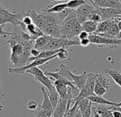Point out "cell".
I'll return each instance as SVG.
<instances>
[{"instance_id": "cell-13", "label": "cell", "mask_w": 121, "mask_h": 117, "mask_svg": "<svg viewBox=\"0 0 121 117\" xmlns=\"http://www.w3.org/2000/svg\"><path fill=\"white\" fill-rule=\"evenodd\" d=\"M68 108V100L60 99L58 104L54 109L52 117H64Z\"/></svg>"}, {"instance_id": "cell-32", "label": "cell", "mask_w": 121, "mask_h": 117, "mask_svg": "<svg viewBox=\"0 0 121 117\" xmlns=\"http://www.w3.org/2000/svg\"><path fill=\"white\" fill-rule=\"evenodd\" d=\"M39 107V104L36 101H29L27 104V108L28 109L31 111H36Z\"/></svg>"}, {"instance_id": "cell-40", "label": "cell", "mask_w": 121, "mask_h": 117, "mask_svg": "<svg viewBox=\"0 0 121 117\" xmlns=\"http://www.w3.org/2000/svg\"><path fill=\"white\" fill-rule=\"evenodd\" d=\"M112 111V116L113 117H120V114L121 113L119 111Z\"/></svg>"}, {"instance_id": "cell-42", "label": "cell", "mask_w": 121, "mask_h": 117, "mask_svg": "<svg viewBox=\"0 0 121 117\" xmlns=\"http://www.w3.org/2000/svg\"><path fill=\"white\" fill-rule=\"evenodd\" d=\"M116 38H117V39H120V40H121V31H120V33L117 35Z\"/></svg>"}, {"instance_id": "cell-31", "label": "cell", "mask_w": 121, "mask_h": 117, "mask_svg": "<svg viewBox=\"0 0 121 117\" xmlns=\"http://www.w3.org/2000/svg\"><path fill=\"white\" fill-rule=\"evenodd\" d=\"M88 20L92 21V22H94L98 23V24H99L100 22H102V19H101L100 16L98 13H96L95 11L90 15V17L88 18Z\"/></svg>"}, {"instance_id": "cell-1", "label": "cell", "mask_w": 121, "mask_h": 117, "mask_svg": "<svg viewBox=\"0 0 121 117\" xmlns=\"http://www.w3.org/2000/svg\"><path fill=\"white\" fill-rule=\"evenodd\" d=\"M22 32L23 30L19 26L14 27L9 39L5 43L9 45L11 49L9 61L14 68H21L28 64L31 57V50L34 45V41L24 39Z\"/></svg>"}, {"instance_id": "cell-47", "label": "cell", "mask_w": 121, "mask_h": 117, "mask_svg": "<svg viewBox=\"0 0 121 117\" xmlns=\"http://www.w3.org/2000/svg\"><path fill=\"white\" fill-rule=\"evenodd\" d=\"M0 111H2V110L1 108H0Z\"/></svg>"}, {"instance_id": "cell-24", "label": "cell", "mask_w": 121, "mask_h": 117, "mask_svg": "<svg viewBox=\"0 0 121 117\" xmlns=\"http://www.w3.org/2000/svg\"><path fill=\"white\" fill-rule=\"evenodd\" d=\"M48 98H49V99H50V101L51 102V104H52V106L53 107V109H55L56 107L57 106L58 104V101H59L60 99V95L57 92L55 87L52 90L48 91Z\"/></svg>"}, {"instance_id": "cell-45", "label": "cell", "mask_w": 121, "mask_h": 117, "mask_svg": "<svg viewBox=\"0 0 121 117\" xmlns=\"http://www.w3.org/2000/svg\"><path fill=\"white\" fill-rule=\"evenodd\" d=\"M121 106V102H120V103H117V104H116V106Z\"/></svg>"}, {"instance_id": "cell-5", "label": "cell", "mask_w": 121, "mask_h": 117, "mask_svg": "<svg viewBox=\"0 0 121 117\" xmlns=\"http://www.w3.org/2000/svg\"><path fill=\"white\" fill-rule=\"evenodd\" d=\"M53 86L56 89L57 92L60 95V99L69 100L70 98L69 90L70 87L76 88L74 84L66 78H61L58 80H55L53 82Z\"/></svg>"}, {"instance_id": "cell-26", "label": "cell", "mask_w": 121, "mask_h": 117, "mask_svg": "<svg viewBox=\"0 0 121 117\" xmlns=\"http://www.w3.org/2000/svg\"><path fill=\"white\" fill-rule=\"evenodd\" d=\"M74 9H69V8H66V9H64L63 12H60V13H57L56 14V16H57V18L58 19V22L60 23V24L62 26L64 20L67 18V17L73 11Z\"/></svg>"}, {"instance_id": "cell-28", "label": "cell", "mask_w": 121, "mask_h": 117, "mask_svg": "<svg viewBox=\"0 0 121 117\" xmlns=\"http://www.w3.org/2000/svg\"><path fill=\"white\" fill-rule=\"evenodd\" d=\"M90 104H91V101L88 98L84 99H83V100L78 102V108L80 110V111L81 113H83L88 107Z\"/></svg>"}, {"instance_id": "cell-44", "label": "cell", "mask_w": 121, "mask_h": 117, "mask_svg": "<svg viewBox=\"0 0 121 117\" xmlns=\"http://www.w3.org/2000/svg\"><path fill=\"white\" fill-rule=\"evenodd\" d=\"M51 2H55V1H64V0H50ZM66 1H70V0H66Z\"/></svg>"}, {"instance_id": "cell-9", "label": "cell", "mask_w": 121, "mask_h": 117, "mask_svg": "<svg viewBox=\"0 0 121 117\" xmlns=\"http://www.w3.org/2000/svg\"><path fill=\"white\" fill-rule=\"evenodd\" d=\"M89 4H92L95 7L108 9H120L121 2L119 0H88Z\"/></svg>"}, {"instance_id": "cell-50", "label": "cell", "mask_w": 121, "mask_h": 117, "mask_svg": "<svg viewBox=\"0 0 121 117\" xmlns=\"http://www.w3.org/2000/svg\"><path fill=\"white\" fill-rule=\"evenodd\" d=\"M51 117H52V116H51Z\"/></svg>"}, {"instance_id": "cell-2", "label": "cell", "mask_w": 121, "mask_h": 117, "mask_svg": "<svg viewBox=\"0 0 121 117\" xmlns=\"http://www.w3.org/2000/svg\"><path fill=\"white\" fill-rule=\"evenodd\" d=\"M80 45V39L78 37H76L72 39H63V38H53L40 51H55L60 49H66L72 46Z\"/></svg>"}, {"instance_id": "cell-27", "label": "cell", "mask_w": 121, "mask_h": 117, "mask_svg": "<svg viewBox=\"0 0 121 117\" xmlns=\"http://www.w3.org/2000/svg\"><path fill=\"white\" fill-rule=\"evenodd\" d=\"M86 3V0H70L66 3L67 8L72 9H77L81 5Z\"/></svg>"}, {"instance_id": "cell-36", "label": "cell", "mask_w": 121, "mask_h": 117, "mask_svg": "<svg viewBox=\"0 0 121 117\" xmlns=\"http://www.w3.org/2000/svg\"><path fill=\"white\" fill-rule=\"evenodd\" d=\"M89 36H90V34L88 33H87L85 31H82L80 33V34L78 35V39L80 40H82V39H88L89 38Z\"/></svg>"}, {"instance_id": "cell-6", "label": "cell", "mask_w": 121, "mask_h": 117, "mask_svg": "<svg viewBox=\"0 0 121 117\" xmlns=\"http://www.w3.org/2000/svg\"><path fill=\"white\" fill-rule=\"evenodd\" d=\"M26 73L30 74L34 76V79L36 81L41 83L44 87H46L48 91H51L54 89L53 83L47 77V76L44 74V72L41 70L39 67H34L28 69Z\"/></svg>"}, {"instance_id": "cell-43", "label": "cell", "mask_w": 121, "mask_h": 117, "mask_svg": "<svg viewBox=\"0 0 121 117\" xmlns=\"http://www.w3.org/2000/svg\"><path fill=\"white\" fill-rule=\"evenodd\" d=\"M118 27H119V29H120V30L121 31V20L118 22Z\"/></svg>"}, {"instance_id": "cell-34", "label": "cell", "mask_w": 121, "mask_h": 117, "mask_svg": "<svg viewBox=\"0 0 121 117\" xmlns=\"http://www.w3.org/2000/svg\"><path fill=\"white\" fill-rule=\"evenodd\" d=\"M4 25H1L0 26V36H3L4 38H7V36H10L12 35V32H7L4 30Z\"/></svg>"}, {"instance_id": "cell-7", "label": "cell", "mask_w": 121, "mask_h": 117, "mask_svg": "<svg viewBox=\"0 0 121 117\" xmlns=\"http://www.w3.org/2000/svg\"><path fill=\"white\" fill-rule=\"evenodd\" d=\"M58 54L53 56H51V57L47 58H37V59H35L34 61H33L32 62L28 64L25 67H21V68H9L8 69L9 72L11 73V74H23L26 73V72L29 69H31V68H34V67H38L39 66L43 65V64L50 62L51 60L54 59L55 58H56L58 56Z\"/></svg>"}, {"instance_id": "cell-4", "label": "cell", "mask_w": 121, "mask_h": 117, "mask_svg": "<svg viewBox=\"0 0 121 117\" xmlns=\"http://www.w3.org/2000/svg\"><path fill=\"white\" fill-rule=\"evenodd\" d=\"M96 73H88V77L86 84L80 91L79 95L76 99V102H78L84 99H87L91 96L95 95L94 93V88L96 80Z\"/></svg>"}, {"instance_id": "cell-11", "label": "cell", "mask_w": 121, "mask_h": 117, "mask_svg": "<svg viewBox=\"0 0 121 117\" xmlns=\"http://www.w3.org/2000/svg\"><path fill=\"white\" fill-rule=\"evenodd\" d=\"M41 91L43 94V102L41 104L39 105V107L43 109L44 111H47L51 116L53 113V111H54V109H53V107L51 104V102L48 98V93H46V91L45 89V88L43 86L41 87Z\"/></svg>"}, {"instance_id": "cell-21", "label": "cell", "mask_w": 121, "mask_h": 117, "mask_svg": "<svg viewBox=\"0 0 121 117\" xmlns=\"http://www.w3.org/2000/svg\"><path fill=\"white\" fill-rule=\"evenodd\" d=\"M51 39H52V36H47V35H43V36H41L39 37L38 39H36L34 41V48L39 49V50L41 49L46 45L48 44V43L51 41Z\"/></svg>"}, {"instance_id": "cell-10", "label": "cell", "mask_w": 121, "mask_h": 117, "mask_svg": "<svg viewBox=\"0 0 121 117\" xmlns=\"http://www.w3.org/2000/svg\"><path fill=\"white\" fill-rule=\"evenodd\" d=\"M26 14L29 15L33 21V23L38 27L42 31L46 27V23H45V19H44V15L43 14L41 13H37L34 10H28L26 12Z\"/></svg>"}, {"instance_id": "cell-37", "label": "cell", "mask_w": 121, "mask_h": 117, "mask_svg": "<svg viewBox=\"0 0 121 117\" xmlns=\"http://www.w3.org/2000/svg\"><path fill=\"white\" fill-rule=\"evenodd\" d=\"M40 53H41V51L39 49L32 48L31 50V57H36L37 56H39V54Z\"/></svg>"}, {"instance_id": "cell-30", "label": "cell", "mask_w": 121, "mask_h": 117, "mask_svg": "<svg viewBox=\"0 0 121 117\" xmlns=\"http://www.w3.org/2000/svg\"><path fill=\"white\" fill-rule=\"evenodd\" d=\"M69 56V52L66 49H62L60 51L58 52L57 58L60 61L66 60Z\"/></svg>"}, {"instance_id": "cell-17", "label": "cell", "mask_w": 121, "mask_h": 117, "mask_svg": "<svg viewBox=\"0 0 121 117\" xmlns=\"http://www.w3.org/2000/svg\"><path fill=\"white\" fill-rule=\"evenodd\" d=\"M26 32L32 37V39L35 41L39 37L45 35L41 29H40L38 27H36L34 23L26 26Z\"/></svg>"}, {"instance_id": "cell-33", "label": "cell", "mask_w": 121, "mask_h": 117, "mask_svg": "<svg viewBox=\"0 0 121 117\" xmlns=\"http://www.w3.org/2000/svg\"><path fill=\"white\" fill-rule=\"evenodd\" d=\"M22 22L26 25V26H29L31 24H33V21L32 19L26 14V13H24V17L22 19Z\"/></svg>"}, {"instance_id": "cell-19", "label": "cell", "mask_w": 121, "mask_h": 117, "mask_svg": "<svg viewBox=\"0 0 121 117\" xmlns=\"http://www.w3.org/2000/svg\"><path fill=\"white\" fill-rule=\"evenodd\" d=\"M90 101L93 104H100V105H107V106H115L117 103L115 102H112L110 101H108L104 98H103L102 96H99L97 95H94V96H91L90 97L88 98Z\"/></svg>"}, {"instance_id": "cell-20", "label": "cell", "mask_w": 121, "mask_h": 117, "mask_svg": "<svg viewBox=\"0 0 121 117\" xmlns=\"http://www.w3.org/2000/svg\"><path fill=\"white\" fill-rule=\"evenodd\" d=\"M105 73L108 74L112 80L115 82L121 88V72L117 69H105Z\"/></svg>"}, {"instance_id": "cell-29", "label": "cell", "mask_w": 121, "mask_h": 117, "mask_svg": "<svg viewBox=\"0 0 121 117\" xmlns=\"http://www.w3.org/2000/svg\"><path fill=\"white\" fill-rule=\"evenodd\" d=\"M33 117H51V116L47 111L38 107V108L35 111Z\"/></svg>"}, {"instance_id": "cell-3", "label": "cell", "mask_w": 121, "mask_h": 117, "mask_svg": "<svg viewBox=\"0 0 121 117\" xmlns=\"http://www.w3.org/2000/svg\"><path fill=\"white\" fill-rule=\"evenodd\" d=\"M89 39L91 44L98 45L99 47L116 48L121 45V40L116 37H105L97 34H90Z\"/></svg>"}, {"instance_id": "cell-38", "label": "cell", "mask_w": 121, "mask_h": 117, "mask_svg": "<svg viewBox=\"0 0 121 117\" xmlns=\"http://www.w3.org/2000/svg\"><path fill=\"white\" fill-rule=\"evenodd\" d=\"M109 109H110L111 111H119L121 112V106H108Z\"/></svg>"}, {"instance_id": "cell-8", "label": "cell", "mask_w": 121, "mask_h": 117, "mask_svg": "<svg viewBox=\"0 0 121 117\" xmlns=\"http://www.w3.org/2000/svg\"><path fill=\"white\" fill-rule=\"evenodd\" d=\"M95 11V7L91 4L86 3L76 9V18L80 24L88 20L90 15Z\"/></svg>"}, {"instance_id": "cell-48", "label": "cell", "mask_w": 121, "mask_h": 117, "mask_svg": "<svg viewBox=\"0 0 121 117\" xmlns=\"http://www.w3.org/2000/svg\"><path fill=\"white\" fill-rule=\"evenodd\" d=\"M119 1H120V2H121V0H119Z\"/></svg>"}, {"instance_id": "cell-12", "label": "cell", "mask_w": 121, "mask_h": 117, "mask_svg": "<svg viewBox=\"0 0 121 117\" xmlns=\"http://www.w3.org/2000/svg\"><path fill=\"white\" fill-rule=\"evenodd\" d=\"M88 77V73H87L86 72H83V74L81 75H76L72 73V74H71L72 83L74 84V86L78 89H79L81 91V89L86 84Z\"/></svg>"}, {"instance_id": "cell-49", "label": "cell", "mask_w": 121, "mask_h": 117, "mask_svg": "<svg viewBox=\"0 0 121 117\" xmlns=\"http://www.w3.org/2000/svg\"><path fill=\"white\" fill-rule=\"evenodd\" d=\"M0 89H1V86H0Z\"/></svg>"}, {"instance_id": "cell-16", "label": "cell", "mask_w": 121, "mask_h": 117, "mask_svg": "<svg viewBox=\"0 0 121 117\" xmlns=\"http://www.w3.org/2000/svg\"><path fill=\"white\" fill-rule=\"evenodd\" d=\"M78 22L77 18L68 21L66 22H64L62 26H61V29H60V34H61V38L63 39H67V36L69 35V34L71 32V31L72 30V29L73 28V27L75 26L76 23Z\"/></svg>"}, {"instance_id": "cell-41", "label": "cell", "mask_w": 121, "mask_h": 117, "mask_svg": "<svg viewBox=\"0 0 121 117\" xmlns=\"http://www.w3.org/2000/svg\"><path fill=\"white\" fill-rule=\"evenodd\" d=\"M4 7H2L1 4H0V14H2L4 11Z\"/></svg>"}, {"instance_id": "cell-39", "label": "cell", "mask_w": 121, "mask_h": 117, "mask_svg": "<svg viewBox=\"0 0 121 117\" xmlns=\"http://www.w3.org/2000/svg\"><path fill=\"white\" fill-rule=\"evenodd\" d=\"M73 117H83V116H82V113H81V112L80 111V110L78 109V108H77V110H76V113H75V115H74Z\"/></svg>"}, {"instance_id": "cell-23", "label": "cell", "mask_w": 121, "mask_h": 117, "mask_svg": "<svg viewBox=\"0 0 121 117\" xmlns=\"http://www.w3.org/2000/svg\"><path fill=\"white\" fill-rule=\"evenodd\" d=\"M95 84L101 86L104 88H105L106 89H108L109 91L110 89V80L104 75L100 74H97L96 76V80H95Z\"/></svg>"}, {"instance_id": "cell-18", "label": "cell", "mask_w": 121, "mask_h": 117, "mask_svg": "<svg viewBox=\"0 0 121 117\" xmlns=\"http://www.w3.org/2000/svg\"><path fill=\"white\" fill-rule=\"evenodd\" d=\"M67 8L66 3L64 4H58L53 6H48L45 9H43L41 12L47 13V14H57L63 12L64 9Z\"/></svg>"}, {"instance_id": "cell-35", "label": "cell", "mask_w": 121, "mask_h": 117, "mask_svg": "<svg viewBox=\"0 0 121 117\" xmlns=\"http://www.w3.org/2000/svg\"><path fill=\"white\" fill-rule=\"evenodd\" d=\"M91 43V41L88 39H82V40H80V45L83 47H86V46H88L90 45Z\"/></svg>"}, {"instance_id": "cell-22", "label": "cell", "mask_w": 121, "mask_h": 117, "mask_svg": "<svg viewBox=\"0 0 121 117\" xmlns=\"http://www.w3.org/2000/svg\"><path fill=\"white\" fill-rule=\"evenodd\" d=\"M98 26V23L88 20L82 24V29H83V31L86 32L89 34H93L97 31Z\"/></svg>"}, {"instance_id": "cell-46", "label": "cell", "mask_w": 121, "mask_h": 117, "mask_svg": "<svg viewBox=\"0 0 121 117\" xmlns=\"http://www.w3.org/2000/svg\"><path fill=\"white\" fill-rule=\"evenodd\" d=\"M0 108H1L2 110L3 109V106L2 105V104H1V103H0Z\"/></svg>"}, {"instance_id": "cell-15", "label": "cell", "mask_w": 121, "mask_h": 117, "mask_svg": "<svg viewBox=\"0 0 121 117\" xmlns=\"http://www.w3.org/2000/svg\"><path fill=\"white\" fill-rule=\"evenodd\" d=\"M92 108L96 111V113L100 116V117H113L112 111L109 109L108 106L107 105L93 104Z\"/></svg>"}, {"instance_id": "cell-14", "label": "cell", "mask_w": 121, "mask_h": 117, "mask_svg": "<svg viewBox=\"0 0 121 117\" xmlns=\"http://www.w3.org/2000/svg\"><path fill=\"white\" fill-rule=\"evenodd\" d=\"M60 29H61V26L59 25H46L43 30V32L45 35L50 36L53 38H61Z\"/></svg>"}, {"instance_id": "cell-25", "label": "cell", "mask_w": 121, "mask_h": 117, "mask_svg": "<svg viewBox=\"0 0 121 117\" xmlns=\"http://www.w3.org/2000/svg\"><path fill=\"white\" fill-rule=\"evenodd\" d=\"M58 72L59 73V74L63 78H66L68 80L71 81L72 82V79H71V74L72 72L70 71V69L66 67L64 64H60L59 68H58Z\"/></svg>"}]
</instances>
